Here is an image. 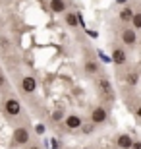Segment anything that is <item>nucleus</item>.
Listing matches in <instances>:
<instances>
[{"label": "nucleus", "mask_w": 141, "mask_h": 149, "mask_svg": "<svg viewBox=\"0 0 141 149\" xmlns=\"http://www.w3.org/2000/svg\"><path fill=\"white\" fill-rule=\"evenodd\" d=\"M22 89L25 91V93H33L35 89H37V79L31 76H25L22 79Z\"/></svg>", "instance_id": "obj_5"}, {"label": "nucleus", "mask_w": 141, "mask_h": 149, "mask_svg": "<svg viewBox=\"0 0 141 149\" xmlns=\"http://www.w3.org/2000/svg\"><path fill=\"white\" fill-rule=\"evenodd\" d=\"M126 81L130 83V85H137V81H139V76H137L135 72H131V74H128V77H126Z\"/></svg>", "instance_id": "obj_14"}, {"label": "nucleus", "mask_w": 141, "mask_h": 149, "mask_svg": "<svg viewBox=\"0 0 141 149\" xmlns=\"http://www.w3.org/2000/svg\"><path fill=\"white\" fill-rule=\"evenodd\" d=\"M137 116H139V118H141V107H139V109H137Z\"/></svg>", "instance_id": "obj_21"}, {"label": "nucleus", "mask_w": 141, "mask_h": 149, "mask_svg": "<svg viewBox=\"0 0 141 149\" xmlns=\"http://www.w3.org/2000/svg\"><path fill=\"white\" fill-rule=\"evenodd\" d=\"M66 23H68L70 27H77V23H79V16H76L74 12L66 14Z\"/></svg>", "instance_id": "obj_11"}, {"label": "nucleus", "mask_w": 141, "mask_h": 149, "mask_svg": "<svg viewBox=\"0 0 141 149\" xmlns=\"http://www.w3.org/2000/svg\"><path fill=\"white\" fill-rule=\"evenodd\" d=\"M112 60L114 64H118V66H122V64H126V60H128V56H126V50L124 49H114L112 50Z\"/></svg>", "instance_id": "obj_8"}, {"label": "nucleus", "mask_w": 141, "mask_h": 149, "mask_svg": "<svg viewBox=\"0 0 141 149\" xmlns=\"http://www.w3.org/2000/svg\"><path fill=\"white\" fill-rule=\"evenodd\" d=\"M106 111H104L103 107H97V109H93V112H91V120H93V124H103L104 120H106Z\"/></svg>", "instance_id": "obj_4"}, {"label": "nucleus", "mask_w": 141, "mask_h": 149, "mask_svg": "<svg viewBox=\"0 0 141 149\" xmlns=\"http://www.w3.org/2000/svg\"><path fill=\"white\" fill-rule=\"evenodd\" d=\"M131 23H133V27H135V29H141V12L133 16V19H131Z\"/></svg>", "instance_id": "obj_15"}, {"label": "nucleus", "mask_w": 141, "mask_h": 149, "mask_svg": "<svg viewBox=\"0 0 141 149\" xmlns=\"http://www.w3.org/2000/svg\"><path fill=\"white\" fill-rule=\"evenodd\" d=\"M116 143H118V147H120V149H131L135 141H133V139H131L128 134H120L118 139H116Z\"/></svg>", "instance_id": "obj_6"}, {"label": "nucleus", "mask_w": 141, "mask_h": 149, "mask_svg": "<svg viewBox=\"0 0 141 149\" xmlns=\"http://www.w3.org/2000/svg\"><path fill=\"white\" fill-rule=\"evenodd\" d=\"M14 141H16L17 145H23L29 141V132L27 128H16L14 130Z\"/></svg>", "instance_id": "obj_3"}, {"label": "nucleus", "mask_w": 141, "mask_h": 149, "mask_svg": "<svg viewBox=\"0 0 141 149\" xmlns=\"http://www.w3.org/2000/svg\"><path fill=\"white\" fill-rule=\"evenodd\" d=\"M131 149H141V141H135V143H133V147Z\"/></svg>", "instance_id": "obj_20"}, {"label": "nucleus", "mask_w": 141, "mask_h": 149, "mask_svg": "<svg viewBox=\"0 0 141 149\" xmlns=\"http://www.w3.org/2000/svg\"><path fill=\"white\" fill-rule=\"evenodd\" d=\"M122 41H124L126 45H135L137 43V35H135V29H124L122 31Z\"/></svg>", "instance_id": "obj_7"}, {"label": "nucleus", "mask_w": 141, "mask_h": 149, "mask_svg": "<svg viewBox=\"0 0 141 149\" xmlns=\"http://www.w3.org/2000/svg\"><path fill=\"white\" fill-rule=\"evenodd\" d=\"M81 130H83V134H93V130H95V124H85Z\"/></svg>", "instance_id": "obj_17"}, {"label": "nucleus", "mask_w": 141, "mask_h": 149, "mask_svg": "<svg viewBox=\"0 0 141 149\" xmlns=\"http://www.w3.org/2000/svg\"><path fill=\"white\" fill-rule=\"evenodd\" d=\"M50 10L54 14H62L66 10V2L64 0H50Z\"/></svg>", "instance_id": "obj_10"}, {"label": "nucleus", "mask_w": 141, "mask_h": 149, "mask_svg": "<svg viewBox=\"0 0 141 149\" xmlns=\"http://www.w3.org/2000/svg\"><path fill=\"white\" fill-rule=\"evenodd\" d=\"M133 16H135V14H133L130 8H124V10L120 12V22H131Z\"/></svg>", "instance_id": "obj_12"}, {"label": "nucleus", "mask_w": 141, "mask_h": 149, "mask_svg": "<svg viewBox=\"0 0 141 149\" xmlns=\"http://www.w3.org/2000/svg\"><path fill=\"white\" fill-rule=\"evenodd\" d=\"M79 126H81V118H79V116L72 114V116H68V118H66V128L76 130V128H79Z\"/></svg>", "instance_id": "obj_9"}, {"label": "nucleus", "mask_w": 141, "mask_h": 149, "mask_svg": "<svg viewBox=\"0 0 141 149\" xmlns=\"http://www.w3.org/2000/svg\"><path fill=\"white\" fill-rule=\"evenodd\" d=\"M97 87H99V91H101V93H103L108 101L114 99V89H112V85H110V81L106 79V77H101V79H99Z\"/></svg>", "instance_id": "obj_1"}, {"label": "nucleus", "mask_w": 141, "mask_h": 149, "mask_svg": "<svg viewBox=\"0 0 141 149\" xmlns=\"http://www.w3.org/2000/svg\"><path fill=\"white\" fill-rule=\"evenodd\" d=\"M4 109H6V112H8L10 116H17L19 112H22V105H19L17 99H6Z\"/></svg>", "instance_id": "obj_2"}, {"label": "nucleus", "mask_w": 141, "mask_h": 149, "mask_svg": "<svg viewBox=\"0 0 141 149\" xmlns=\"http://www.w3.org/2000/svg\"><path fill=\"white\" fill-rule=\"evenodd\" d=\"M29 149H41V147H37V145H33V147H29Z\"/></svg>", "instance_id": "obj_22"}, {"label": "nucleus", "mask_w": 141, "mask_h": 149, "mask_svg": "<svg viewBox=\"0 0 141 149\" xmlns=\"http://www.w3.org/2000/svg\"><path fill=\"white\" fill-rule=\"evenodd\" d=\"M62 118H64V112H62V111H54V112H52V120H54V122H60Z\"/></svg>", "instance_id": "obj_16"}, {"label": "nucleus", "mask_w": 141, "mask_h": 149, "mask_svg": "<svg viewBox=\"0 0 141 149\" xmlns=\"http://www.w3.org/2000/svg\"><path fill=\"white\" fill-rule=\"evenodd\" d=\"M37 134H44V126H43V124H39V126H37Z\"/></svg>", "instance_id": "obj_19"}, {"label": "nucleus", "mask_w": 141, "mask_h": 149, "mask_svg": "<svg viewBox=\"0 0 141 149\" xmlns=\"http://www.w3.org/2000/svg\"><path fill=\"white\" fill-rule=\"evenodd\" d=\"M85 72L87 74H97L99 72V64H97V62H93V60L85 62Z\"/></svg>", "instance_id": "obj_13"}, {"label": "nucleus", "mask_w": 141, "mask_h": 149, "mask_svg": "<svg viewBox=\"0 0 141 149\" xmlns=\"http://www.w3.org/2000/svg\"><path fill=\"white\" fill-rule=\"evenodd\" d=\"M6 85V77H4V74L0 72V87H4Z\"/></svg>", "instance_id": "obj_18"}]
</instances>
